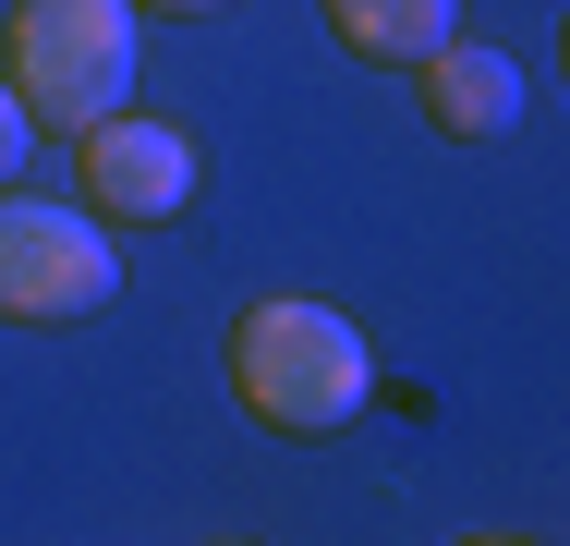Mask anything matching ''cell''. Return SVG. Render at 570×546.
I'll return each instance as SVG.
<instances>
[{
  "label": "cell",
  "mask_w": 570,
  "mask_h": 546,
  "mask_svg": "<svg viewBox=\"0 0 570 546\" xmlns=\"http://www.w3.org/2000/svg\"><path fill=\"white\" fill-rule=\"evenodd\" d=\"M230 401L267 437H341L364 401H376V352L341 304L316 292H255L230 316Z\"/></svg>",
  "instance_id": "6da1fadb"
},
{
  "label": "cell",
  "mask_w": 570,
  "mask_h": 546,
  "mask_svg": "<svg viewBox=\"0 0 570 546\" xmlns=\"http://www.w3.org/2000/svg\"><path fill=\"white\" fill-rule=\"evenodd\" d=\"M134 0H12L0 12V86L37 134H86L134 98Z\"/></svg>",
  "instance_id": "7a4b0ae2"
},
{
  "label": "cell",
  "mask_w": 570,
  "mask_h": 546,
  "mask_svg": "<svg viewBox=\"0 0 570 546\" xmlns=\"http://www.w3.org/2000/svg\"><path fill=\"white\" fill-rule=\"evenodd\" d=\"M121 292V243L110 218L86 207H49V195H0V316L12 328H61V316H98Z\"/></svg>",
  "instance_id": "3957f363"
},
{
  "label": "cell",
  "mask_w": 570,
  "mask_h": 546,
  "mask_svg": "<svg viewBox=\"0 0 570 546\" xmlns=\"http://www.w3.org/2000/svg\"><path fill=\"white\" fill-rule=\"evenodd\" d=\"M73 195H86V218H110V231L183 218V207H195V134L158 121V109L86 121V134H73Z\"/></svg>",
  "instance_id": "277c9868"
},
{
  "label": "cell",
  "mask_w": 570,
  "mask_h": 546,
  "mask_svg": "<svg viewBox=\"0 0 570 546\" xmlns=\"http://www.w3.org/2000/svg\"><path fill=\"white\" fill-rule=\"evenodd\" d=\"M413 98H425L438 134L498 146V134L522 121V61H510V49H485V37H450V49H425V61H413Z\"/></svg>",
  "instance_id": "5b68a950"
},
{
  "label": "cell",
  "mask_w": 570,
  "mask_h": 546,
  "mask_svg": "<svg viewBox=\"0 0 570 546\" xmlns=\"http://www.w3.org/2000/svg\"><path fill=\"white\" fill-rule=\"evenodd\" d=\"M328 25H341V49L413 74L425 49H450V37H461V0H328Z\"/></svg>",
  "instance_id": "8992f818"
},
{
  "label": "cell",
  "mask_w": 570,
  "mask_h": 546,
  "mask_svg": "<svg viewBox=\"0 0 570 546\" xmlns=\"http://www.w3.org/2000/svg\"><path fill=\"white\" fill-rule=\"evenodd\" d=\"M24 158H37V121H24V109H12V86H0V195L24 183Z\"/></svg>",
  "instance_id": "52a82bcc"
},
{
  "label": "cell",
  "mask_w": 570,
  "mask_h": 546,
  "mask_svg": "<svg viewBox=\"0 0 570 546\" xmlns=\"http://www.w3.org/2000/svg\"><path fill=\"white\" fill-rule=\"evenodd\" d=\"M134 12H230V0H134Z\"/></svg>",
  "instance_id": "ba28073f"
},
{
  "label": "cell",
  "mask_w": 570,
  "mask_h": 546,
  "mask_svg": "<svg viewBox=\"0 0 570 546\" xmlns=\"http://www.w3.org/2000/svg\"><path fill=\"white\" fill-rule=\"evenodd\" d=\"M461 546H522V535H461Z\"/></svg>",
  "instance_id": "9c48e42d"
}]
</instances>
